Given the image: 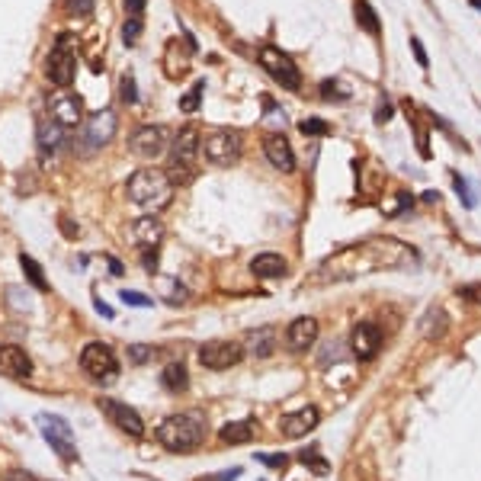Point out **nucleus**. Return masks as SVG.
<instances>
[{"label": "nucleus", "mask_w": 481, "mask_h": 481, "mask_svg": "<svg viewBox=\"0 0 481 481\" xmlns=\"http://www.w3.org/2000/svg\"><path fill=\"white\" fill-rule=\"evenodd\" d=\"M417 264V250L398 238H369L356 240L346 248L334 250L331 257H324L321 266L309 276V286H331V283H350L356 276H369V273L382 270H407Z\"/></svg>", "instance_id": "nucleus-1"}, {"label": "nucleus", "mask_w": 481, "mask_h": 481, "mask_svg": "<svg viewBox=\"0 0 481 481\" xmlns=\"http://www.w3.org/2000/svg\"><path fill=\"white\" fill-rule=\"evenodd\" d=\"M126 189H128V199H132L138 209L151 212V215L167 209L173 199V183L167 180V173L158 170V167H142V170H135L128 177Z\"/></svg>", "instance_id": "nucleus-2"}, {"label": "nucleus", "mask_w": 481, "mask_h": 481, "mask_svg": "<svg viewBox=\"0 0 481 481\" xmlns=\"http://www.w3.org/2000/svg\"><path fill=\"white\" fill-rule=\"evenodd\" d=\"M158 440L170 452H193L205 440V417L196 411L173 414L158 427Z\"/></svg>", "instance_id": "nucleus-3"}, {"label": "nucleus", "mask_w": 481, "mask_h": 481, "mask_svg": "<svg viewBox=\"0 0 481 481\" xmlns=\"http://www.w3.org/2000/svg\"><path fill=\"white\" fill-rule=\"evenodd\" d=\"M81 369L87 372V379H93V382H100V385H113L116 379H119V360H116L113 350L106 344H100V340H93V344H87L81 350Z\"/></svg>", "instance_id": "nucleus-4"}, {"label": "nucleus", "mask_w": 481, "mask_h": 481, "mask_svg": "<svg viewBox=\"0 0 481 481\" xmlns=\"http://www.w3.org/2000/svg\"><path fill=\"white\" fill-rule=\"evenodd\" d=\"M74 71H77V55H74V36L71 32H61L55 48L48 52L46 61V74L55 87H71L74 83Z\"/></svg>", "instance_id": "nucleus-5"}, {"label": "nucleus", "mask_w": 481, "mask_h": 481, "mask_svg": "<svg viewBox=\"0 0 481 481\" xmlns=\"http://www.w3.org/2000/svg\"><path fill=\"white\" fill-rule=\"evenodd\" d=\"M39 430L46 436V443L55 449V456L61 462H74L77 459V443H74V433H71V424L58 414H39L36 417Z\"/></svg>", "instance_id": "nucleus-6"}, {"label": "nucleus", "mask_w": 481, "mask_h": 481, "mask_svg": "<svg viewBox=\"0 0 481 481\" xmlns=\"http://www.w3.org/2000/svg\"><path fill=\"white\" fill-rule=\"evenodd\" d=\"M199 154H203L209 164H215V167L238 164V158H240V135H238V132H228V128H218V132H212V135L203 138Z\"/></svg>", "instance_id": "nucleus-7"}, {"label": "nucleus", "mask_w": 481, "mask_h": 481, "mask_svg": "<svg viewBox=\"0 0 481 481\" xmlns=\"http://www.w3.org/2000/svg\"><path fill=\"white\" fill-rule=\"evenodd\" d=\"M260 65H264L266 74L276 83H283L286 90H299L302 87V74L286 52H279V48H273V46H264L260 48Z\"/></svg>", "instance_id": "nucleus-8"}, {"label": "nucleus", "mask_w": 481, "mask_h": 481, "mask_svg": "<svg viewBox=\"0 0 481 481\" xmlns=\"http://www.w3.org/2000/svg\"><path fill=\"white\" fill-rule=\"evenodd\" d=\"M48 116L52 122H58L61 128H74L83 122V100L77 97L68 87H58V90L48 97Z\"/></svg>", "instance_id": "nucleus-9"}, {"label": "nucleus", "mask_w": 481, "mask_h": 481, "mask_svg": "<svg viewBox=\"0 0 481 481\" xmlns=\"http://www.w3.org/2000/svg\"><path fill=\"white\" fill-rule=\"evenodd\" d=\"M240 360H244V346L234 344V340H209V344L199 346V363L205 369H215V372L238 366Z\"/></svg>", "instance_id": "nucleus-10"}, {"label": "nucleus", "mask_w": 481, "mask_h": 481, "mask_svg": "<svg viewBox=\"0 0 481 481\" xmlns=\"http://www.w3.org/2000/svg\"><path fill=\"white\" fill-rule=\"evenodd\" d=\"M97 407L106 414V421H113L122 433L135 436V440H138V436H144V421L138 417L135 407L122 405V401H116V398H97Z\"/></svg>", "instance_id": "nucleus-11"}, {"label": "nucleus", "mask_w": 481, "mask_h": 481, "mask_svg": "<svg viewBox=\"0 0 481 481\" xmlns=\"http://www.w3.org/2000/svg\"><path fill=\"white\" fill-rule=\"evenodd\" d=\"M170 138H167V128L164 126H142L135 135L128 138V148L135 151L138 158L144 161H154L158 154H164Z\"/></svg>", "instance_id": "nucleus-12"}, {"label": "nucleus", "mask_w": 481, "mask_h": 481, "mask_svg": "<svg viewBox=\"0 0 481 481\" xmlns=\"http://www.w3.org/2000/svg\"><path fill=\"white\" fill-rule=\"evenodd\" d=\"M116 126H119V119H116L113 109L90 113L83 119V144H87V148H103V144H109V138L116 135Z\"/></svg>", "instance_id": "nucleus-13"}, {"label": "nucleus", "mask_w": 481, "mask_h": 481, "mask_svg": "<svg viewBox=\"0 0 481 481\" xmlns=\"http://www.w3.org/2000/svg\"><path fill=\"white\" fill-rule=\"evenodd\" d=\"M350 344H353V353L360 356V360H376L379 350H382V331H379V324L360 321L353 327V337H350Z\"/></svg>", "instance_id": "nucleus-14"}, {"label": "nucleus", "mask_w": 481, "mask_h": 481, "mask_svg": "<svg viewBox=\"0 0 481 481\" xmlns=\"http://www.w3.org/2000/svg\"><path fill=\"white\" fill-rule=\"evenodd\" d=\"M0 372L13 379H29L32 376V360L26 356L23 346L16 344H0Z\"/></svg>", "instance_id": "nucleus-15"}, {"label": "nucleus", "mask_w": 481, "mask_h": 481, "mask_svg": "<svg viewBox=\"0 0 481 481\" xmlns=\"http://www.w3.org/2000/svg\"><path fill=\"white\" fill-rule=\"evenodd\" d=\"M264 151H266V161H270L276 170H283V173L295 170V151H292V144H289L286 135H279V132L266 135L264 138Z\"/></svg>", "instance_id": "nucleus-16"}, {"label": "nucleus", "mask_w": 481, "mask_h": 481, "mask_svg": "<svg viewBox=\"0 0 481 481\" xmlns=\"http://www.w3.org/2000/svg\"><path fill=\"white\" fill-rule=\"evenodd\" d=\"M199 148H203V138L193 126H187L180 135L173 138V151H170V164H183V167H193L196 158H199Z\"/></svg>", "instance_id": "nucleus-17"}, {"label": "nucleus", "mask_w": 481, "mask_h": 481, "mask_svg": "<svg viewBox=\"0 0 481 481\" xmlns=\"http://www.w3.org/2000/svg\"><path fill=\"white\" fill-rule=\"evenodd\" d=\"M132 234H135L142 250H158L161 238H164V225H161L158 215H142L132 222Z\"/></svg>", "instance_id": "nucleus-18"}, {"label": "nucleus", "mask_w": 481, "mask_h": 481, "mask_svg": "<svg viewBox=\"0 0 481 481\" xmlns=\"http://www.w3.org/2000/svg\"><path fill=\"white\" fill-rule=\"evenodd\" d=\"M318 421H321V414H318V407H302V411L289 414V417H283V436H289V440H299V436L311 433V430L318 427Z\"/></svg>", "instance_id": "nucleus-19"}, {"label": "nucleus", "mask_w": 481, "mask_h": 481, "mask_svg": "<svg viewBox=\"0 0 481 481\" xmlns=\"http://www.w3.org/2000/svg\"><path fill=\"white\" fill-rule=\"evenodd\" d=\"M315 340H318V321L315 318L302 315V318H295V321L289 324V331H286L289 350H309Z\"/></svg>", "instance_id": "nucleus-20"}, {"label": "nucleus", "mask_w": 481, "mask_h": 481, "mask_svg": "<svg viewBox=\"0 0 481 481\" xmlns=\"http://www.w3.org/2000/svg\"><path fill=\"white\" fill-rule=\"evenodd\" d=\"M250 273L257 279H279L289 273V264H286V257H279V254H257L250 260Z\"/></svg>", "instance_id": "nucleus-21"}, {"label": "nucleus", "mask_w": 481, "mask_h": 481, "mask_svg": "<svg viewBox=\"0 0 481 481\" xmlns=\"http://www.w3.org/2000/svg\"><path fill=\"white\" fill-rule=\"evenodd\" d=\"M164 74L170 81H180V77L189 74V52H180V39L167 42L164 48Z\"/></svg>", "instance_id": "nucleus-22"}, {"label": "nucleus", "mask_w": 481, "mask_h": 481, "mask_svg": "<svg viewBox=\"0 0 481 481\" xmlns=\"http://www.w3.org/2000/svg\"><path fill=\"white\" fill-rule=\"evenodd\" d=\"M254 433H257V427H254V421H231V424H225L222 427V433H218V440L222 443H250L254 440Z\"/></svg>", "instance_id": "nucleus-23"}, {"label": "nucleus", "mask_w": 481, "mask_h": 481, "mask_svg": "<svg viewBox=\"0 0 481 481\" xmlns=\"http://www.w3.org/2000/svg\"><path fill=\"white\" fill-rule=\"evenodd\" d=\"M248 350L254 356H270L276 350V331L273 327H257L248 334Z\"/></svg>", "instance_id": "nucleus-24"}, {"label": "nucleus", "mask_w": 481, "mask_h": 481, "mask_svg": "<svg viewBox=\"0 0 481 481\" xmlns=\"http://www.w3.org/2000/svg\"><path fill=\"white\" fill-rule=\"evenodd\" d=\"M161 385H164L167 391H173V395H180V391L189 388V372L183 363H170V366L161 372Z\"/></svg>", "instance_id": "nucleus-25"}, {"label": "nucleus", "mask_w": 481, "mask_h": 481, "mask_svg": "<svg viewBox=\"0 0 481 481\" xmlns=\"http://www.w3.org/2000/svg\"><path fill=\"white\" fill-rule=\"evenodd\" d=\"M356 23H360V29H366L369 36H379L382 32V23H379V13L372 10V4L369 0H356Z\"/></svg>", "instance_id": "nucleus-26"}, {"label": "nucleus", "mask_w": 481, "mask_h": 481, "mask_svg": "<svg viewBox=\"0 0 481 481\" xmlns=\"http://www.w3.org/2000/svg\"><path fill=\"white\" fill-rule=\"evenodd\" d=\"M20 266H23V276L29 279L32 286L39 289V292H48V283H46V273H42V266L32 260V257H26V254H20Z\"/></svg>", "instance_id": "nucleus-27"}, {"label": "nucleus", "mask_w": 481, "mask_h": 481, "mask_svg": "<svg viewBox=\"0 0 481 481\" xmlns=\"http://www.w3.org/2000/svg\"><path fill=\"white\" fill-rule=\"evenodd\" d=\"M61 142H65V128H61L58 122H55L52 128H48L46 122L39 126V144H42L46 151H48V148H52V151H55V148H61Z\"/></svg>", "instance_id": "nucleus-28"}, {"label": "nucleus", "mask_w": 481, "mask_h": 481, "mask_svg": "<svg viewBox=\"0 0 481 481\" xmlns=\"http://www.w3.org/2000/svg\"><path fill=\"white\" fill-rule=\"evenodd\" d=\"M203 90H205V81H196L189 87V93L180 97V113H196L199 109V100H203Z\"/></svg>", "instance_id": "nucleus-29"}, {"label": "nucleus", "mask_w": 481, "mask_h": 481, "mask_svg": "<svg viewBox=\"0 0 481 481\" xmlns=\"http://www.w3.org/2000/svg\"><path fill=\"white\" fill-rule=\"evenodd\" d=\"M452 183H456V193H459V199H462V205H466V209H475V203H478V199H475V193H472V187H468V180L466 177H452Z\"/></svg>", "instance_id": "nucleus-30"}, {"label": "nucleus", "mask_w": 481, "mask_h": 481, "mask_svg": "<svg viewBox=\"0 0 481 481\" xmlns=\"http://www.w3.org/2000/svg\"><path fill=\"white\" fill-rule=\"evenodd\" d=\"M138 36H142V20H138V16H128L126 26H122V39H126V46H135Z\"/></svg>", "instance_id": "nucleus-31"}, {"label": "nucleus", "mask_w": 481, "mask_h": 481, "mask_svg": "<svg viewBox=\"0 0 481 481\" xmlns=\"http://www.w3.org/2000/svg\"><path fill=\"white\" fill-rule=\"evenodd\" d=\"M321 97L324 100H346L350 97V90H344V83L340 81H324L321 83Z\"/></svg>", "instance_id": "nucleus-32"}, {"label": "nucleus", "mask_w": 481, "mask_h": 481, "mask_svg": "<svg viewBox=\"0 0 481 481\" xmlns=\"http://www.w3.org/2000/svg\"><path fill=\"white\" fill-rule=\"evenodd\" d=\"M122 302H126V305H135V309H151V305H154L151 295H142V292H135V289H126V292H122Z\"/></svg>", "instance_id": "nucleus-33"}, {"label": "nucleus", "mask_w": 481, "mask_h": 481, "mask_svg": "<svg viewBox=\"0 0 481 481\" xmlns=\"http://www.w3.org/2000/svg\"><path fill=\"white\" fill-rule=\"evenodd\" d=\"M151 356H154V350L144 344H128V360L135 363V366H142V363H148Z\"/></svg>", "instance_id": "nucleus-34"}, {"label": "nucleus", "mask_w": 481, "mask_h": 481, "mask_svg": "<svg viewBox=\"0 0 481 481\" xmlns=\"http://www.w3.org/2000/svg\"><path fill=\"white\" fill-rule=\"evenodd\" d=\"M302 462H305V466H315V472L318 475H327V462H324L321 456H318V449H302Z\"/></svg>", "instance_id": "nucleus-35"}, {"label": "nucleus", "mask_w": 481, "mask_h": 481, "mask_svg": "<svg viewBox=\"0 0 481 481\" xmlns=\"http://www.w3.org/2000/svg\"><path fill=\"white\" fill-rule=\"evenodd\" d=\"M65 7H68V16H77V20H83V16H90L93 0H68Z\"/></svg>", "instance_id": "nucleus-36"}, {"label": "nucleus", "mask_w": 481, "mask_h": 481, "mask_svg": "<svg viewBox=\"0 0 481 481\" xmlns=\"http://www.w3.org/2000/svg\"><path fill=\"white\" fill-rule=\"evenodd\" d=\"M299 128L305 132V135H327V132H331V126H327L324 119H305Z\"/></svg>", "instance_id": "nucleus-37"}, {"label": "nucleus", "mask_w": 481, "mask_h": 481, "mask_svg": "<svg viewBox=\"0 0 481 481\" xmlns=\"http://www.w3.org/2000/svg\"><path fill=\"white\" fill-rule=\"evenodd\" d=\"M122 100H126V103H135V100H138L135 77H132V74H122Z\"/></svg>", "instance_id": "nucleus-38"}, {"label": "nucleus", "mask_w": 481, "mask_h": 481, "mask_svg": "<svg viewBox=\"0 0 481 481\" xmlns=\"http://www.w3.org/2000/svg\"><path fill=\"white\" fill-rule=\"evenodd\" d=\"M459 295L468 302H475V305H481V283H468V286H459Z\"/></svg>", "instance_id": "nucleus-39"}, {"label": "nucleus", "mask_w": 481, "mask_h": 481, "mask_svg": "<svg viewBox=\"0 0 481 481\" xmlns=\"http://www.w3.org/2000/svg\"><path fill=\"white\" fill-rule=\"evenodd\" d=\"M411 48H414V55H417V65L421 68H430V58H427V48H424V42L417 36H411Z\"/></svg>", "instance_id": "nucleus-40"}, {"label": "nucleus", "mask_w": 481, "mask_h": 481, "mask_svg": "<svg viewBox=\"0 0 481 481\" xmlns=\"http://www.w3.org/2000/svg\"><path fill=\"white\" fill-rule=\"evenodd\" d=\"M257 462H264V466H270V468H286L289 466V456H266V452H260V456H257Z\"/></svg>", "instance_id": "nucleus-41"}, {"label": "nucleus", "mask_w": 481, "mask_h": 481, "mask_svg": "<svg viewBox=\"0 0 481 481\" xmlns=\"http://www.w3.org/2000/svg\"><path fill=\"white\" fill-rule=\"evenodd\" d=\"M144 4H148V0H126V13H128V16H138V20H142Z\"/></svg>", "instance_id": "nucleus-42"}, {"label": "nucleus", "mask_w": 481, "mask_h": 481, "mask_svg": "<svg viewBox=\"0 0 481 481\" xmlns=\"http://www.w3.org/2000/svg\"><path fill=\"white\" fill-rule=\"evenodd\" d=\"M144 270L148 273H158V250H144Z\"/></svg>", "instance_id": "nucleus-43"}, {"label": "nucleus", "mask_w": 481, "mask_h": 481, "mask_svg": "<svg viewBox=\"0 0 481 481\" xmlns=\"http://www.w3.org/2000/svg\"><path fill=\"white\" fill-rule=\"evenodd\" d=\"M388 119H391V103L382 100V103H379V113H376V122L382 126V122H388Z\"/></svg>", "instance_id": "nucleus-44"}, {"label": "nucleus", "mask_w": 481, "mask_h": 481, "mask_svg": "<svg viewBox=\"0 0 481 481\" xmlns=\"http://www.w3.org/2000/svg\"><path fill=\"white\" fill-rule=\"evenodd\" d=\"M106 264H109V273H113V276H122V273H126V266H122L116 257H106Z\"/></svg>", "instance_id": "nucleus-45"}, {"label": "nucleus", "mask_w": 481, "mask_h": 481, "mask_svg": "<svg viewBox=\"0 0 481 481\" xmlns=\"http://www.w3.org/2000/svg\"><path fill=\"white\" fill-rule=\"evenodd\" d=\"M61 231L68 234V238H77V225H71V222H68L65 215H61Z\"/></svg>", "instance_id": "nucleus-46"}, {"label": "nucleus", "mask_w": 481, "mask_h": 481, "mask_svg": "<svg viewBox=\"0 0 481 481\" xmlns=\"http://www.w3.org/2000/svg\"><path fill=\"white\" fill-rule=\"evenodd\" d=\"M93 305H97V311H100L103 318H113V309H109V305H106L103 299H93Z\"/></svg>", "instance_id": "nucleus-47"}, {"label": "nucleus", "mask_w": 481, "mask_h": 481, "mask_svg": "<svg viewBox=\"0 0 481 481\" xmlns=\"http://www.w3.org/2000/svg\"><path fill=\"white\" fill-rule=\"evenodd\" d=\"M4 481H32V475L29 472H13V475H7Z\"/></svg>", "instance_id": "nucleus-48"}, {"label": "nucleus", "mask_w": 481, "mask_h": 481, "mask_svg": "<svg viewBox=\"0 0 481 481\" xmlns=\"http://www.w3.org/2000/svg\"><path fill=\"white\" fill-rule=\"evenodd\" d=\"M472 7H475V10H481V0H472Z\"/></svg>", "instance_id": "nucleus-49"}]
</instances>
